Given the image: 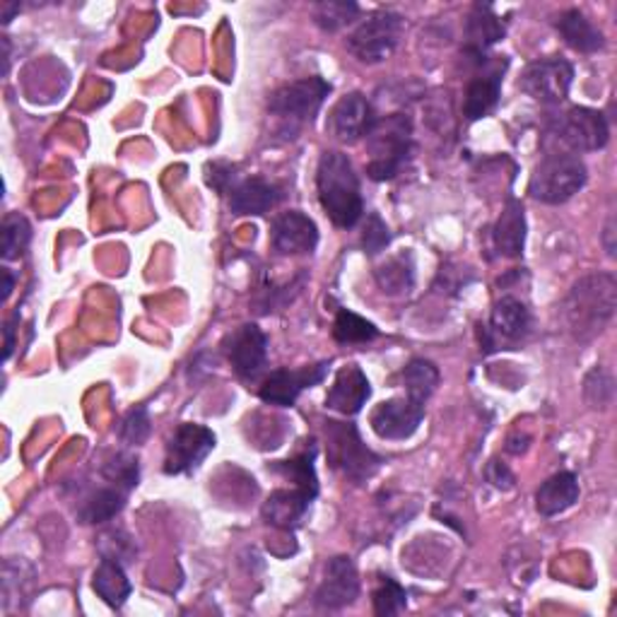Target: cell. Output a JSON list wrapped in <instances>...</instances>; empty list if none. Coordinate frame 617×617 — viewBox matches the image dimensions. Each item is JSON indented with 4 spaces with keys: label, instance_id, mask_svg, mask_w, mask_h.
Segmentation results:
<instances>
[{
    "label": "cell",
    "instance_id": "cell-1",
    "mask_svg": "<svg viewBox=\"0 0 617 617\" xmlns=\"http://www.w3.org/2000/svg\"><path fill=\"white\" fill-rule=\"evenodd\" d=\"M565 321L571 338L589 343L601 335L615 317L617 280L613 273H591L577 280L565 299Z\"/></svg>",
    "mask_w": 617,
    "mask_h": 617
},
{
    "label": "cell",
    "instance_id": "cell-2",
    "mask_svg": "<svg viewBox=\"0 0 617 617\" xmlns=\"http://www.w3.org/2000/svg\"><path fill=\"white\" fill-rule=\"evenodd\" d=\"M317 186L321 208L326 210V215L335 227L353 230L362 220L365 200L360 178H357L355 166L347 160V155L338 150L321 155Z\"/></svg>",
    "mask_w": 617,
    "mask_h": 617
},
{
    "label": "cell",
    "instance_id": "cell-3",
    "mask_svg": "<svg viewBox=\"0 0 617 617\" xmlns=\"http://www.w3.org/2000/svg\"><path fill=\"white\" fill-rule=\"evenodd\" d=\"M367 148L372 160L367 164V174L374 182L394 178L412 152V121L406 114H391L377 119L372 133L367 136Z\"/></svg>",
    "mask_w": 617,
    "mask_h": 617
},
{
    "label": "cell",
    "instance_id": "cell-4",
    "mask_svg": "<svg viewBox=\"0 0 617 617\" xmlns=\"http://www.w3.org/2000/svg\"><path fill=\"white\" fill-rule=\"evenodd\" d=\"M589 170L575 152L545 155L531 174L529 194L545 206H563L587 186Z\"/></svg>",
    "mask_w": 617,
    "mask_h": 617
},
{
    "label": "cell",
    "instance_id": "cell-5",
    "mask_svg": "<svg viewBox=\"0 0 617 617\" xmlns=\"http://www.w3.org/2000/svg\"><path fill=\"white\" fill-rule=\"evenodd\" d=\"M331 89V83H326L319 75L287 83L277 87L271 99H268V111L283 121L285 131L295 133L299 126L311 123L313 116L319 114V109L326 102Z\"/></svg>",
    "mask_w": 617,
    "mask_h": 617
},
{
    "label": "cell",
    "instance_id": "cell-6",
    "mask_svg": "<svg viewBox=\"0 0 617 617\" xmlns=\"http://www.w3.org/2000/svg\"><path fill=\"white\" fill-rule=\"evenodd\" d=\"M403 27H406V22H403L398 13H391V10L369 15L362 25L347 37V51L362 63L386 61L398 47Z\"/></svg>",
    "mask_w": 617,
    "mask_h": 617
},
{
    "label": "cell",
    "instance_id": "cell-7",
    "mask_svg": "<svg viewBox=\"0 0 617 617\" xmlns=\"http://www.w3.org/2000/svg\"><path fill=\"white\" fill-rule=\"evenodd\" d=\"M326 434H329V458L333 468H341L350 480L365 482L367 478H372L377 473L381 464H384L372 448H367L355 424L329 422Z\"/></svg>",
    "mask_w": 617,
    "mask_h": 617
},
{
    "label": "cell",
    "instance_id": "cell-8",
    "mask_svg": "<svg viewBox=\"0 0 617 617\" xmlns=\"http://www.w3.org/2000/svg\"><path fill=\"white\" fill-rule=\"evenodd\" d=\"M553 136L569 152H599L610 140V126L603 111L571 107L553 123Z\"/></svg>",
    "mask_w": 617,
    "mask_h": 617
},
{
    "label": "cell",
    "instance_id": "cell-9",
    "mask_svg": "<svg viewBox=\"0 0 617 617\" xmlns=\"http://www.w3.org/2000/svg\"><path fill=\"white\" fill-rule=\"evenodd\" d=\"M575 83V65L563 55H547L526 65L521 73V92L541 104H563Z\"/></svg>",
    "mask_w": 617,
    "mask_h": 617
},
{
    "label": "cell",
    "instance_id": "cell-10",
    "mask_svg": "<svg viewBox=\"0 0 617 617\" xmlns=\"http://www.w3.org/2000/svg\"><path fill=\"white\" fill-rule=\"evenodd\" d=\"M215 442H218L215 432L208 430L206 424H196V422L178 424L170 444H166L164 473L166 476L194 473V470L200 468V464L212 454Z\"/></svg>",
    "mask_w": 617,
    "mask_h": 617
},
{
    "label": "cell",
    "instance_id": "cell-11",
    "mask_svg": "<svg viewBox=\"0 0 617 617\" xmlns=\"http://www.w3.org/2000/svg\"><path fill=\"white\" fill-rule=\"evenodd\" d=\"M424 420V400L403 396L379 403L369 415V424L381 440L403 442L418 432L420 422Z\"/></svg>",
    "mask_w": 617,
    "mask_h": 617
},
{
    "label": "cell",
    "instance_id": "cell-12",
    "mask_svg": "<svg viewBox=\"0 0 617 617\" xmlns=\"http://www.w3.org/2000/svg\"><path fill=\"white\" fill-rule=\"evenodd\" d=\"M326 372L329 362H319L301 369H275V372L266 377L258 396H261V400L268 403V406L292 408L301 391L321 384V381L326 379Z\"/></svg>",
    "mask_w": 617,
    "mask_h": 617
},
{
    "label": "cell",
    "instance_id": "cell-13",
    "mask_svg": "<svg viewBox=\"0 0 617 617\" xmlns=\"http://www.w3.org/2000/svg\"><path fill=\"white\" fill-rule=\"evenodd\" d=\"M224 355L242 379H256L268 360V335L256 323H242L224 338Z\"/></svg>",
    "mask_w": 617,
    "mask_h": 617
},
{
    "label": "cell",
    "instance_id": "cell-14",
    "mask_svg": "<svg viewBox=\"0 0 617 617\" xmlns=\"http://www.w3.org/2000/svg\"><path fill=\"white\" fill-rule=\"evenodd\" d=\"M377 119L379 116L374 114V107L369 104V99L360 92H350L338 99V104L331 109L329 131L341 143L353 145L372 133Z\"/></svg>",
    "mask_w": 617,
    "mask_h": 617
},
{
    "label": "cell",
    "instance_id": "cell-15",
    "mask_svg": "<svg viewBox=\"0 0 617 617\" xmlns=\"http://www.w3.org/2000/svg\"><path fill=\"white\" fill-rule=\"evenodd\" d=\"M360 596V575L350 557L338 555L329 559L326 575H323L321 587L317 591V603L321 608L338 610L345 605H353Z\"/></svg>",
    "mask_w": 617,
    "mask_h": 617
},
{
    "label": "cell",
    "instance_id": "cell-16",
    "mask_svg": "<svg viewBox=\"0 0 617 617\" xmlns=\"http://www.w3.org/2000/svg\"><path fill=\"white\" fill-rule=\"evenodd\" d=\"M271 244L277 254L297 256L311 254L319 244V227L301 210H289L277 215L271 227Z\"/></svg>",
    "mask_w": 617,
    "mask_h": 617
},
{
    "label": "cell",
    "instance_id": "cell-17",
    "mask_svg": "<svg viewBox=\"0 0 617 617\" xmlns=\"http://www.w3.org/2000/svg\"><path fill=\"white\" fill-rule=\"evenodd\" d=\"M283 196V186L263 176H249L230 188V210L234 215H266Z\"/></svg>",
    "mask_w": 617,
    "mask_h": 617
},
{
    "label": "cell",
    "instance_id": "cell-18",
    "mask_svg": "<svg viewBox=\"0 0 617 617\" xmlns=\"http://www.w3.org/2000/svg\"><path fill=\"white\" fill-rule=\"evenodd\" d=\"M507 71V61L499 59L495 63L488 61V69L470 81L466 89L464 114L468 121H480L495 111L502 95V75Z\"/></svg>",
    "mask_w": 617,
    "mask_h": 617
},
{
    "label": "cell",
    "instance_id": "cell-19",
    "mask_svg": "<svg viewBox=\"0 0 617 617\" xmlns=\"http://www.w3.org/2000/svg\"><path fill=\"white\" fill-rule=\"evenodd\" d=\"M369 396H372V386H369L367 374L357 365H350L335 374L326 396V408L341 415H357L367 406Z\"/></svg>",
    "mask_w": 617,
    "mask_h": 617
},
{
    "label": "cell",
    "instance_id": "cell-20",
    "mask_svg": "<svg viewBox=\"0 0 617 617\" xmlns=\"http://www.w3.org/2000/svg\"><path fill=\"white\" fill-rule=\"evenodd\" d=\"M313 499L317 497L299 488L275 490L271 492V497L263 502V509H261L263 521L280 531H295L297 526L305 521V516Z\"/></svg>",
    "mask_w": 617,
    "mask_h": 617
},
{
    "label": "cell",
    "instance_id": "cell-21",
    "mask_svg": "<svg viewBox=\"0 0 617 617\" xmlns=\"http://www.w3.org/2000/svg\"><path fill=\"white\" fill-rule=\"evenodd\" d=\"M504 35H507V25H504V20H499L495 8L488 3H476L466 25V49L476 59H485V51L504 39Z\"/></svg>",
    "mask_w": 617,
    "mask_h": 617
},
{
    "label": "cell",
    "instance_id": "cell-22",
    "mask_svg": "<svg viewBox=\"0 0 617 617\" xmlns=\"http://www.w3.org/2000/svg\"><path fill=\"white\" fill-rule=\"evenodd\" d=\"M492 244L495 251L504 258H519L526 246V215L519 200L509 198L502 208V215L492 227Z\"/></svg>",
    "mask_w": 617,
    "mask_h": 617
},
{
    "label": "cell",
    "instance_id": "cell-23",
    "mask_svg": "<svg viewBox=\"0 0 617 617\" xmlns=\"http://www.w3.org/2000/svg\"><path fill=\"white\" fill-rule=\"evenodd\" d=\"M579 495H581L579 478L575 473H569V470H563V473H555L538 488L535 509L543 516H557L575 507L579 502Z\"/></svg>",
    "mask_w": 617,
    "mask_h": 617
},
{
    "label": "cell",
    "instance_id": "cell-24",
    "mask_svg": "<svg viewBox=\"0 0 617 617\" xmlns=\"http://www.w3.org/2000/svg\"><path fill=\"white\" fill-rule=\"evenodd\" d=\"M557 29L569 47L581 53H596L605 47L603 32L599 27H593V22L577 8H571L567 13L559 15Z\"/></svg>",
    "mask_w": 617,
    "mask_h": 617
},
{
    "label": "cell",
    "instance_id": "cell-25",
    "mask_svg": "<svg viewBox=\"0 0 617 617\" xmlns=\"http://www.w3.org/2000/svg\"><path fill=\"white\" fill-rule=\"evenodd\" d=\"M92 589L97 591L99 599L111 605V608H121L133 591L131 581L126 577V569H123L119 559L111 557H102V563H99L92 579Z\"/></svg>",
    "mask_w": 617,
    "mask_h": 617
},
{
    "label": "cell",
    "instance_id": "cell-26",
    "mask_svg": "<svg viewBox=\"0 0 617 617\" xmlns=\"http://www.w3.org/2000/svg\"><path fill=\"white\" fill-rule=\"evenodd\" d=\"M492 333L507 341H519L531 329V311L516 297H502L490 317Z\"/></svg>",
    "mask_w": 617,
    "mask_h": 617
},
{
    "label": "cell",
    "instance_id": "cell-27",
    "mask_svg": "<svg viewBox=\"0 0 617 617\" xmlns=\"http://www.w3.org/2000/svg\"><path fill=\"white\" fill-rule=\"evenodd\" d=\"M313 461H317V446H313V442H309L305 452L297 454L295 458H287V461H275V464L268 466V470H273V473L292 480V482H295V488L305 490V492H309V495L317 497L319 495V478H317V468H313Z\"/></svg>",
    "mask_w": 617,
    "mask_h": 617
},
{
    "label": "cell",
    "instance_id": "cell-28",
    "mask_svg": "<svg viewBox=\"0 0 617 617\" xmlns=\"http://www.w3.org/2000/svg\"><path fill=\"white\" fill-rule=\"evenodd\" d=\"M126 504V490L121 488H99L89 495L83 507L77 509V519L83 523H104L111 521Z\"/></svg>",
    "mask_w": 617,
    "mask_h": 617
},
{
    "label": "cell",
    "instance_id": "cell-29",
    "mask_svg": "<svg viewBox=\"0 0 617 617\" xmlns=\"http://www.w3.org/2000/svg\"><path fill=\"white\" fill-rule=\"evenodd\" d=\"M377 283L386 295H406L415 285V263L410 254L388 258L377 268Z\"/></svg>",
    "mask_w": 617,
    "mask_h": 617
},
{
    "label": "cell",
    "instance_id": "cell-30",
    "mask_svg": "<svg viewBox=\"0 0 617 617\" xmlns=\"http://www.w3.org/2000/svg\"><path fill=\"white\" fill-rule=\"evenodd\" d=\"M403 386H406L410 398H418L428 403L430 396L440 386V369H436L430 360H422V357H415L408 362V367L403 369Z\"/></svg>",
    "mask_w": 617,
    "mask_h": 617
},
{
    "label": "cell",
    "instance_id": "cell-31",
    "mask_svg": "<svg viewBox=\"0 0 617 617\" xmlns=\"http://www.w3.org/2000/svg\"><path fill=\"white\" fill-rule=\"evenodd\" d=\"M379 335V329L372 321L357 317L350 309H341L338 317L333 323V338L343 345H355V343H369Z\"/></svg>",
    "mask_w": 617,
    "mask_h": 617
},
{
    "label": "cell",
    "instance_id": "cell-32",
    "mask_svg": "<svg viewBox=\"0 0 617 617\" xmlns=\"http://www.w3.org/2000/svg\"><path fill=\"white\" fill-rule=\"evenodd\" d=\"M0 239H3V258L5 261H15L32 242V224L25 215H20V212H8L5 220H3V227H0Z\"/></svg>",
    "mask_w": 617,
    "mask_h": 617
},
{
    "label": "cell",
    "instance_id": "cell-33",
    "mask_svg": "<svg viewBox=\"0 0 617 617\" xmlns=\"http://www.w3.org/2000/svg\"><path fill=\"white\" fill-rule=\"evenodd\" d=\"M360 5L350 3V0H326V3H319L313 8V20L317 25L326 32H338L345 25H350L357 17H360Z\"/></svg>",
    "mask_w": 617,
    "mask_h": 617
},
{
    "label": "cell",
    "instance_id": "cell-34",
    "mask_svg": "<svg viewBox=\"0 0 617 617\" xmlns=\"http://www.w3.org/2000/svg\"><path fill=\"white\" fill-rule=\"evenodd\" d=\"M408 608V591L400 587L396 579L381 577L379 587L374 589V613L379 617L398 615Z\"/></svg>",
    "mask_w": 617,
    "mask_h": 617
},
{
    "label": "cell",
    "instance_id": "cell-35",
    "mask_svg": "<svg viewBox=\"0 0 617 617\" xmlns=\"http://www.w3.org/2000/svg\"><path fill=\"white\" fill-rule=\"evenodd\" d=\"M615 381L603 367H593L583 379V398L593 410H605L613 403Z\"/></svg>",
    "mask_w": 617,
    "mask_h": 617
},
{
    "label": "cell",
    "instance_id": "cell-36",
    "mask_svg": "<svg viewBox=\"0 0 617 617\" xmlns=\"http://www.w3.org/2000/svg\"><path fill=\"white\" fill-rule=\"evenodd\" d=\"M102 476L114 482L116 488L131 492L133 488L138 485L140 480V466H138V458L131 456V454H114L109 458V461L102 466Z\"/></svg>",
    "mask_w": 617,
    "mask_h": 617
},
{
    "label": "cell",
    "instance_id": "cell-37",
    "mask_svg": "<svg viewBox=\"0 0 617 617\" xmlns=\"http://www.w3.org/2000/svg\"><path fill=\"white\" fill-rule=\"evenodd\" d=\"M152 432V420H150V412L145 406H138L126 412V418H123L121 428H119V436L123 444L128 446H140L148 442V436Z\"/></svg>",
    "mask_w": 617,
    "mask_h": 617
},
{
    "label": "cell",
    "instance_id": "cell-38",
    "mask_svg": "<svg viewBox=\"0 0 617 617\" xmlns=\"http://www.w3.org/2000/svg\"><path fill=\"white\" fill-rule=\"evenodd\" d=\"M99 545H102V557H111V559H119V563H131L133 557H136V545H133L131 538L121 531H111L107 535L99 538Z\"/></svg>",
    "mask_w": 617,
    "mask_h": 617
},
{
    "label": "cell",
    "instance_id": "cell-39",
    "mask_svg": "<svg viewBox=\"0 0 617 617\" xmlns=\"http://www.w3.org/2000/svg\"><path fill=\"white\" fill-rule=\"evenodd\" d=\"M391 242V232L386 227V222L381 220L379 215H369L367 224H365V234H362V246L367 254H379L381 249H386Z\"/></svg>",
    "mask_w": 617,
    "mask_h": 617
},
{
    "label": "cell",
    "instance_id": "cell-40",
    "mask_svg": "<svg viewBox=\"0 0 617 617\" xmlns=\"http://www.w3.org/2000/svg\"><path fill=\"white\" fill-rule=\"evenodd\" d=\"M206 172H208L206 174L208 186H212L215 190H222V194H230V188L237 184V174H234L232 164H224V162L208 164Z\"/></svg>",
    "mask_w": 617,
    "mask_h": 617
},
{
    "label": "cell",
    "instance_id": "cell-41",
    "mask_svg": "<svg viewBox=\"0 0 617 617\" xmlns=\"http://www.w3.org/2000/svg\"><path fill=\"white\" fill-rule=\"evenodd\" d=\"M488 480L492 482V485H495L497 490H511L514 488V476H511V470L504 466V464H499V461H492L490 466H488Z\"/></svg>",
    "mask_w": 617,
    "mask_h": 617
},
{
    "label": "cell",
    "instance_id": "cell-42",
    "mask_svg": "<svg viewBox=\"0 0 617 617\" xmlns=\"http://www.w3.org/2000/svg\"><path fill=\"white\" fill-rule=\"evenodd\" d=\"M20 321V313H13V317L8 319L5 323V353H3V360H8L10 355H13V347H15V323Z\"/></svg>",
    "mask_w": 617,
    "mask_h": 617
},
{
    "label": "cell",
    "instance_id": "cell-43",
    "mask_svg": "<svg viewBox=\"0 0 617 617\" xmlns=\"http://www.w3.org/2000/svg\"><path fill=\"white\" fill-rule=\"evenodd\" d=\"M613 237H615V220L610 218V220H608V224H605V232H603L605 251H608V256H615V244H613Z\"/></svg>",
    "mask_w": 617,
    "mask_h": 617
},
{
    "label": "cell",
    "instance_id": "cell-44",
    "mask_svg": "<svg viewBox=\"0 0 617 617\" xmlns=\"http://www.w3.org/2000/svg\"><path fill=\"white\" fill-rule=\"evenodd\" d=\"M13 287H15V275L13 271L3 268V295H0V301H8V297L13 295Z\"/></svg>",
    "mask_w": 617,
    "mask_h": 617
},
{
    "label": "cell",
    "instance_id": "cell-45",
    "mask_svg": "<svg viewBox=\"0 0 617 617\" xmlns=\"http://www.w3.org/2000/svg\"><path fill=\"white\" fill-rule=\"evenodd\" d=\"M17 10H20V5H17V3H13V5H8V10H5V15H3V22H5V25H8V22H10V17H13V13H17Z\"/></svg>",
    "mask_w": 617,
    "mask_h": 617
},
{
    "label": "cell",
    "instance_id": "cell-46",
    "mask_svg": "<svg viewBox=\"0 0 617 617\" xmlns=\"http://www.w3.org/2000/svg\"><path fill=\"white\" fill-rule=\"evenodd\" d=\"M3 49H5V75H8V71H10V41H8V37H3Z\"/></svg>",
    "mask_w": 617,
    "mask_h": 617
}]
</instances>
